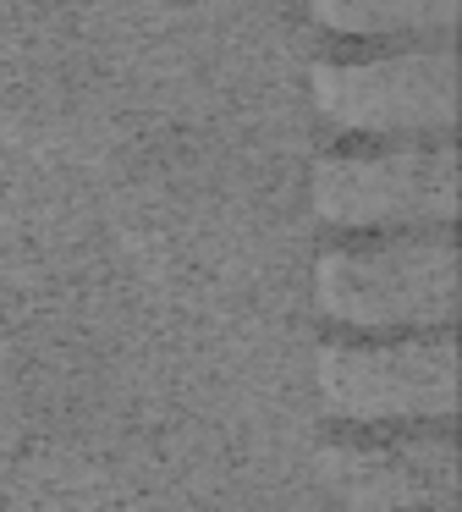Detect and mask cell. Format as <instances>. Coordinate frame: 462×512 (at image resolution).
Returning <instances> with one entry per match:
<instances>
[{
	"label": "cell",
	"mask_w": 462,
	"mask_h": 512,
	"mask_svg": "<svg viewBox=\"0 0 462 512\" xmlns=\"http://www.w3.org/2000/svg\"><path fill=\"white\" fill-rule=\"evenodd\" d=\"M325 402L347 424H424L457 408V342L435 331H380L369 342H330L319 358Z\"/></svg>",
	"instance_id": "cell-2"
},
{
	"label": "cell",
	"mask_w": 462,
	"mask_h": 512,
	"mask_svg": "<svg viewBox=\"0 0 462 512\" xmlns=\"http://www.w3.org/2000/svg\"><path fill=\"white\" fill-rule=\"evenodd\" d=\"M314 17L352 39H446L457 0H314Z\"/></svg>",
	"instance_id": "cell-6"
},
{
	"label": "cell",
	"mask_w": 462,
	"mask_h": 512,
	"mask_svg": "<svg viewBox=\"0 0 462 512\" xmlns=\"http://www.w3.org/2000/svg\"><path fill=\"white\" fill-rule=\"evenodd\" d=\"M319 215L330 226H446L457 215V149L446 138H407L352 149L319 166Z\"/></svg>",
	"instance_id": "cell-5"
},
{
	"label": "cell",
	"mask_w": 462,
	"mask_h": 512,
	"mask_svg": "<svg viewBox=\"0 0 462 512\" xmlns=\"http://www.w3.org/2000/svg\"><path fill=\"white\" fill-rule=\"evenodd\" d=\"M319 111L347 133L435 138L457 122V56L451 45H413L385 56H347L314 72Z\"/></svg>",
	"instance_id": "cell-4"
},
{
	"label": "cell",
	"mask_w": 462,
	"mask_h": 512,
	"mask_svg": "<svg viewBox=\"0 0 462 512\" xmlns=\"http://www.w3.org/2000/svg\"><path fill=\"white\" fill-rule=\"evenodd\" d=\"M319 303L352 331H435L457 314V243L446 226H396L380 243L330 248Z\"/></svg>",
	"instance_id": "cell-1"
},
{
	"label": "cell",
	"mask_w": 462,
	"mask_h": 512,
	"mask_svg": "<svg viewBox=\"0 0 462 512\" xmlns=\"http://www.w3.org/2000/svg\"><path fill=\"white\" fill-rule=\"evenodd\" d=\"M325 485L347 512H451L457 446L446 419L336 430L325 446Z\"/></svg>",
	"instance_id": "cell-3"
}]
</instances>
